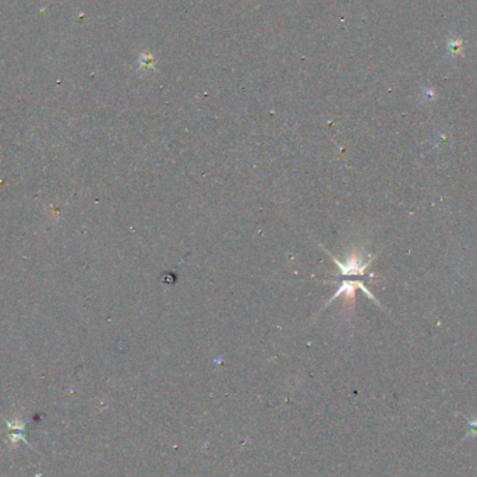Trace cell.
Segmentation results:
<instances>
[{"mask_svg":"<svg viewBox=\"0 0 477 477\" xmlns=\"http://www.w3.org/2000/svg\"><path fill=\"white\" fill-rule=\"evenodd\" d=\"M332 258H334V261H335L336 267H338V268H339V271H341V274H343V275H355V274H363L364 269L367 268V267H369V264H370V262H367V264H363V262H362V260H360V258H356V257H350L349 260L345 262V264L339 261V260H336L335 257H332Z\"/></svg>","mask_w":477,"mask_h":477,"instance_id":"cell-1","label":"cell"}]
</instances>
